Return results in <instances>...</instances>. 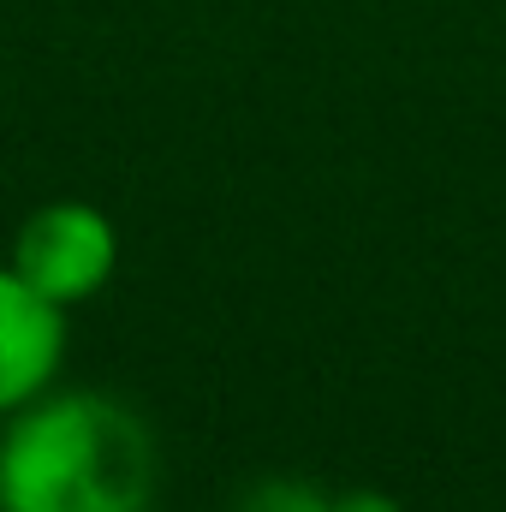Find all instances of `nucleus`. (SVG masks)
<instances>
[{
  "instance_id": "1",
  "label": "nucleus",
  "mask_w": 506,
  "mask_h": 512,
  "mask_svg": "<svg viewBox=\"0 0 506 512\" xmlns=\"http://www.w3.org/2000/svg\"><path fill=\"white\" fill-rule=\"evenodd\" d=\"M155 441L108 393L24 399L0 435V512H149Z\"/></svg>"
},
{
  "instance_id": "3",
  "label": "nucleus",
  "mask_w": 506,
  "mask_h": 512,
  "mask_svg": "<svg viewBox=\"0 0 506 512\" xmlns=\"http://www.w3.org/2000/svg\"><path fill=\"white\" fill-rule=\"evenodd\" d=\"M66 346V310L30 292L12 268H0V411H18L36 399L60 370Z\"/></svg>"
},
{
  "instance_id": "4",
  "label": "nucleus",
  "mask_w": 506,
  "mask_h": 512,
  "mask_svg": "<svg viewBox=\"0 0 506 512\" xmlns=\"http://www.w3.org/2000/svg\"><path fill=\"white\" fill-rule=\"evenodd\" d=\"M233 512H334V495L304 477H262L245 489V501Z\"/></svg>"
},
{
  "instance_id": "5",
  "label": "nucleus",
  "mask_w": 506,
  "mask_h": 512,
  "mask_svg": "<svg viewBox=\"0 0 506 512\" xmlns=\"http://www.w3.org/2000/svg\"><path fill=\"white\" fill-rule=\"evenodd\" d=\"M334 512H405V507L381 489H346V495H334Z\"/></svg>"
},
{
  "instance_id": "2",
  "label": "nucleus",
  "mask_w": 506,
  "mask_h": 512,
  "mask_svg": "<svg viewBox=\"0 0 506 512\" xmlns=\"http://www.w3.org/2000/svg\"><path fill=\"white\" fill-rule=\"evenodd\" d=\"M120 262V239L102 209L90 203H42L12 239V274L42 292L48 304H84L108 286Z\"/></svg>"
}]
</instances>
